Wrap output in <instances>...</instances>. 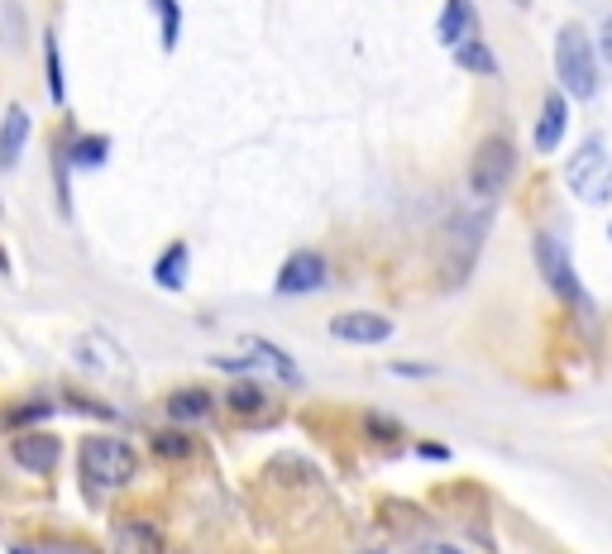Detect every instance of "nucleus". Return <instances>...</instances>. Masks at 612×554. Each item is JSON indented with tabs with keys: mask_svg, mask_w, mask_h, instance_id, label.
Here are the masks:
<instances>
[{
	"mask_svg": "<svg viewBox=\"0 0 612 554\" xmlns=\"http://www.w3.org/2000/svg\"><path fill=\"white\" fill-rule=\"evenodd\" d=\"M555 77H560V91L574 96V101L598 96V48H593L584 24H560V34H555Z\"/></svg>",
	"mask_w": 612,
	"mask_h": 554,
	"instance_id": "obj_1",
	"label": "nucleus"
},
{
	"mask_svg": "<svg viewBox=\"0 0 612 554\" xmlns=\"http://www.w3.org/2000/svg\"><path fill=\"white\" fill-rule=\"evenodd\" d=\"M139 469H144V459L130 440H120V435H87L82 440V473L96 488H130Z\"/></svg>",
	"mask_w": 612,
	"mask_h": 554,
	"instance_id": "obj_2",
	"label": "nucleus"
},
{
	"mask_svg": "<svg viewBox=\"0 0 612 554\" xmlns=\"http://www.w3.org/2000/svg\"><path fill=\"white\" fill-rule=\"evenodd\" d=\"M565 187L579 196L584 206H608V201H612V153H608V139L589 134L579 149L569 153Z\"/></svg>",
	"mask_w": 612,
	"mask_h": 554,
	"instance_id": "obj_3",
	"label": "nucleus"
},
{
	"mask_svg": "<svg viewBox=\"0 0 612 554\" xmlns=\"http://www.w3.org/2000/svg\"><path fill=\"white\" fill-rule=\"evenodd\" d=\"M517 144L507 139V134H488L479 139V149H474V163H469V192L479 196V201H498V196L512 187V177H517Z\"/></svg>",
	"mask_w": 612,
	"mask_h": 554,
	"instance_id": "obj_4",
	"label": "nucleus"
},
{
	"mask_svg": "<svg viewBox=\"0 0 612 554\" xmlns=\"http://www.w3.org/2000/svg\"><path fill=\"white\" fill-rule=\"evenodd\" d=\"M531 254H536V268H541V277H546V287L555 297L569 301V306H589V292H584V282L574 273V258H569L565 239L541 230V235L531 239Z\"/></svg>",
	"mask_w": 612,
	"mask_h": 554,
	"instance_id": "obj_5",
	"label": "nucleus"
},
{
	"mask_svg": "<svg viewBox=\"0 0 612 554\" xmlns=\"http://www.w3.org/2000/svg\"><path fill=\"white\" fill-rule=\"evenodd\" d=\"M330 277V263L316 249H297V254L283 258V268H278V297H311V292H321Z\"/></svg>",
	"mask_w": 612,
	"mask_h": 554,
	"instance_id": "obj_6",
	"label": "nucleus"
},
{
	"mask_svg": "<svg viewBox=\"0 0 612 554\" xmlns=\"http://www.w3.org/2000/svg\"><path fill=\"white\" fill-rule=\"evenodd\" d=\"M393 330L397 325L383 311H340V316H330V340L340 344H388Z\"/></svg>",
	"mask_w": 612,
	"mask_h": 554,
	"instance_id": "obj_7",
	"label": "nucleus"
},
{
	"mask_svg": "<svg viewBox=\"0 0 612 554\" xmlns=\"http://www.w3.org/2000/svg\"><path fill=\"white\" fill-rule=\"evenodd\" d=\"M110 554H168V535L149 516H120L110 531Z\"/></svg>",
	"mask_w": 612,
	"mask_h": 554,
	"instance_id": "obj_8",
	"label": "nucleus"
},
{
	"mask_svg": "<svg viewBox=\"0 0 612 554\" xmlns=\"http://www.w3.org/2000/svg\"><path fill=\"white\" fill-rule=\"evenodd\" d=\"M10 459L29 473H53L58 459H63V440L53 430H24V435H15V445H10Z\"/></svg>",
	"mask_w": 612,
	"mask_h": 554,
	"instance_id": "obj_9",
	"label": "nucleus"
},
{
	"mask_svg": "<svg viewBox=\"0 0 612 554\" xmlns=\"http://www.w3.org/2000/svg\"><path fill=\"white\" fill-rule=\"evenodd\" d=\"M569 134V96L565 91H546L541 101V120H536V153H555Z\"/></svg>",
	"mask_w": 612,
	"mask_h": 554,
	"instance_id": "obj_10",
	"label": "nucleus"
},
{
	"mask_svg": "<svg viewBox=\"0 0 612 554\" xmlns=\"http://www.w3.org/2000/svg\"><path fill=\"white\" fill-rule=\"evenodd\" d=\"M29 134H34V120L24 106H10L5 120H0V172H15L20 168L24 149H29Z\"/></svg>",
	"mask_w": 612,
	"mask_h": 554,
	"instance_id": "obj_11",
	"label": "nucleus"
},
{
	"mask_svg": "<svg viewBox=\"0 0 612 554\" xmlns=\"http://www.w3.org/2000/svg\"><path fill=\"white\" fill-rule=\"evenodd\" d=\"M211 416H216L211 387H177L168 397V421L173 426H192V421H211Z\"/></svg>",
	"mask_w": 612,
	"mask_h": 554,
	"instance_id": "obj_12",
	"label": "nucleus"
},
{
	"mask_svg": "<svg viewBox=\"0 0 612 554\" xmlns=\"http://www.w3.org/2000/svg\"><path fill=\"white\" fill-rule=\"evenodd\" d=\"M474 24H479L474 0H445V10H440V20H436V34L445 48H459V43L474 34Z\"/></svg>",
	"mask_w": 612,
	"mask_h": 554,
	"instance_id": "obj_13",
	"label": "nucleus"
},
{
	"mask_svg": "<svg viewBox=\"0 0 612 554\" xmlns=\"http://www.w3.org/2000/svg\"><path fill=\"white\" fill-rule=\"evenodd\" d=\"M187 268H192V249H187V239H173L158 263H153V282L163 287V292H182L187 287Z\"/></svg>",
	"mask_w": 612,
	"mask_h": 554,
	"instance_id": "obj_14",
	"label": "nucleus"
},
{
	"mask_svg": "<svg viewBox=\"0 0 612 554\" xmlns=\"http://www.w3.org/2000/svg\"><path fill=\"white\" fill-rule=\"evenodd\" d=\"M106 158H110L106 134H72V139H67V149H63V163L67 168H77V172L106 168Z\"/></svg>",
	"mask_w": 612,
	"mask_h": 554,
	"instance_id": "obj_15",
	"label": "nucleus"
},
{
	"mask_svg": "<svg viewBox=\"0 0 612 554\" xmlns=\"http://www.w3.org/2000/svg\"><path fill=\"white\" fill-rule=\"evenodd\" d=\"M225 406L235 411V416H263L268 411V387L259 378H240V383L225 387Z\"/></svg>",
	"mask_w": 612,
	"mask_h": 554,
	"instance_id": "obj_16",
	"label": "nucleus"
},
{
	"mask_svg": "<svg viewBox=\"0 0 612 554\" xmlns=\"http://www.w3.org/2000/svg\"><path fill=\"white\" fill-rule=\"evenodd\" d=\"M44 77H48V101H53V106H67V72H63L58 29H44Z\"/></svg>",
	"mask_w": 612,
	"mask_h": 554,
	"instance_id": "obj_17",
	"label": "nucleus"
},
{
	"mask_svg": "<svg viewBox=\"0 0 612 554\" xmlns=\"http://www.w3.org/2000/svg\"><path fill=\"white\" fill-rule=\"evenodd\" d=\"M249 354H259V363L273 373V378H283V383H302V373H297V363H292V354L287 349H278L273 340H259V335H249V344H244Z\"/></svg>",
	"mask_w": 612,
	"mask_h": 554,
	"instance_id": "obj_18",
	"label": "nucleus"
},
{
	"mask_svg": "<svg viewBox=\"0 0 612 554\" xmlns=\"http://www.w3.org/2000/svg\"><path fill=\"white\" fill-rule=\"evenodd\" d=\"M455 63L464 72H479V77H498V58H493V48L483 34H469V39L455 48Z\"/></svg>",
	"mask_w": 612,
	"mask_h": 554,
	"instance_id": "obj_19",
	"label": "nucleus"
},
{
	"mask_svg": "<svg viewBox=\"0 0 612 554\" xmlns=\"http://www.w3.org/2000/svg\"><path fill=\"white\" fill-rule=\"evenodd\" d=\"M153 15H158V43L163 53H177L182 43V0H149Z\"/></svg>",
	"mask_w": 612,
	"mask_h": 554,
	"instance_id": "obj_20",
	"label": "nucleus"
},
{
	"mask_svg": "<svg viewBox=\"0 0 612 554\" xmlns=\"http://www.w3.org/2000/svg\"><path fill=\"white\" fill-rule=\"evenodd\" d=\"M110 354H120L106 335H82L77 340V363H87V368H125V359H110Z\"/></svg>",
	"mask_w": 612,
	"mask_h": 554,
	"instance_id": "obj_21",
	"label": "nucleus"
},
{
	"mask_svg": "<svg viewBox=\"0 0 612 554\" xmlns=\"http://www.w3.org/2000/svg\"><path fill=\"white\" fill-rule=\"evenodd\" d=\"M153 454L168 464H187L197 454V445L187 440V430H153Z\"/></svg>",
	"mask_w": 612,
	"mask_h": 554,
	"instance_id": "obj_22",
	"label": "nucleus"
},
{
	"mask_svg": "<svg viewBox=\"0 0 612 554\" xmlns=\"http://www.w3.org/2000/svg\"><path fill=\"white\" fill-rule=\"evenodd\" d=\"M63 402L67 411H77V416H96V421H115V406L101 402V397H91L82 387H63Z\"/></svg>",
	"mask_w": 612,
	"mask_h": 554,
	"instance_id": "obj_23",
	"label": "nucleus"
},
{
	"mask_svg": "<svg viewBox=\"0 0 612 554\" xmlns=\"http://www.w3.org/2000/svg\"><path fill=\"white\" fill-rule=\"evenodd\" d=\"M364 430H369V440H378V445H402V421H393V416L364 411Z\"/></svg>",
	"mask_w": 612,
	"mask_h": 554,
	"instance_id": "obj_24",
	"label": "nucleus"
},
{
	"mask_svg": "<svg viewBox=\"0 0 612 554\" xmlns=\"http://www.w3.org/2000/svg\"><path fill=\"white\" fill-rule=\"evenodd\" d=\"M0 34H5L10 48H24V10L15 5V0H5V5H0Z\"/></svg>",
	"mask_w": 612,
	"mask_h": 554,
	"instance_id": "obj_25",
	"label": "nucleus"
},
{
	"mask_svg": "<svg viewBox=\"0 0 612 554\" xmlns=\"http://www.w3.org/2000/svg\"><path fill=\"white\" fill-rule=\"evenodd\" d=\"M388 373L393 378H431L436 368H426V363H388Z\"/></svg>",
	"mask_w": 612,
	"mask_h": 554,
	"instance_id": "obj_26",
	"label": "nucleus"
},
{
	"mask_svg": "<svg viewBox=\"0 0 612 554\" xmlns=\"http://www.w3.org/2000/svg\"><path fill=\"white\" fill-rule=\"evenodd\" d=\"M598 58L612 67V15L603 20V29H598Z\"/></svg>",
	"mask_w": 612,
	"mask_h": 554,
	"instance_id": "obj_27",
	"label": "nucleus"
},
{
	"mask_svg": "<svg viewBox=\"0 0 612 554\" xmlns=\"http://www.w3.org/2000/svg\"><path fill=\"white\" fill-rule=\"evenodd\" d=\"M416 454H421V459H431V464H445V459H450V449H445V445H436V440H426V445H416Z\"/></svg>",
	"mask_w": 612,
	"mask_h": 554,
	"instance_id": "obj_28",
	"label": "nucleus"
},
{
	"mask_svg": "<svg viewBox=\"0 0 612 554\" xmlns=\"http://www.w3.org/2000/svg\"><path fill=\"white\" fill-rule=\"evenodd\" d=\"M10 554H34V550L29 545H10Z\"/></svg>",
	"mask_w": 612,
	"mask_h": 554,
	"instance_id": "obj_29",
	"label": "nucleus"
},
{
	"mask_svg": "<svg viewBox=\"0 0 612 554\" xmlns=\"http://www.w3.org/2000/svg\"><path fill=\"white\" fill-rule=\"evenodd\" d=\"M440 554H464V550H440Z\"/></svg>",
	"mask_w": 612,
	"mask_h": 554,
	"instance_id": "obj_30",
	"label": "nucleus"
},
{
	"mask_svg": "<svg viewBox=\"0 0 612 554\" xmlns=\"http://www.w3.org/2000/svg\"><path fill=\"white\" fill-rule=\"evenodd\" d=\"M364 554H383V550H364Z\"/></svg>",
	"mask_w": 612,
	"mask_h": 554,
	"instance_id": "obj_31",
	"label": "nucleus"
},
{
	"mask_svg": "<svg viewBox=\"0 0 612 554\" xmlns=\"http://www.w3.org/2000/svg\"><path fill=\"white\" fill-rule=\"evenodd\" d=\"M608 239H612V225H608Z\"/></svg>",
	"mask_w": 612,
	"mask_h": 554,
	"instance_id": "obj_32",
	"label": "nucleus"
}]
</instances>
